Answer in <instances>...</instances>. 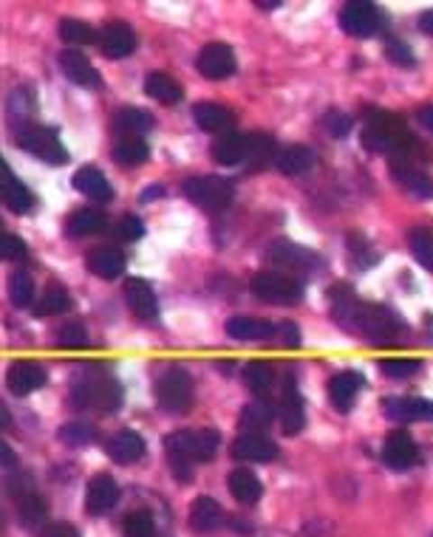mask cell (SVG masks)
Segmentation results:
<instances>
[{
  "label": "cell",
  "mask_w": 433,
  "mask_h": 537,
  "mask_svg": "<svg viewBox=\"0 0 433 537\" xmlns=\"http://www.w3.org/2000/svg\"><path fill=\"white\" fill-rule=\"evenodd\" d=\"M106 450L116 464H136L144 456V439L134 430H122L108 439Z\"/></svg>",
  "instance_id": "obj_22"
},
{
  "label": "cell",
  "mask_w": 433,
  "mask_h": 537,
  "mask_svg": "<svg viewBox=\"0 0 433 537\" xmlns=\"http://www.w3.org/2000/svg\"><path fill=\"white\" fill-rule=\"evenodd\" d=\"M388 173H391V178H394L408 196H414V198H433V178L428 173H422L417 164L394 159V161L388 164Z\"/></svg>",
  "instance_id": "obj_12"
},
{
  "label": "cell",
  "mask_w": 433,
  "mask_h": 537,
  "mask_svg": "<svg viewBox=\"0 0 433 537\" xmlns=\"http://www.w3.org/2000/svg\"><path fill=\"white\" fill-rule=\"evenodd\" d=\"M224 328H226V334L235 340H263L275 332L266 320H255V317H233V320H226Z\"/></svg>",
  "instance_id": "obj_35"
},
{
  "label": "cell",
  "mask_w": 433,
  "mask_h": 537,
  "mask_svg": "<svg viewBox=\"0 0 433 537\" xmlns=\"http://www.w3.org/2000/svg\"><path fill=\"white\" fill-rule=\"evenodd\" d=\"M193 119H196V125L207 133L233 131V111L226 105H218V102H198L193 108Z\"/></svg>",
  "instance_id": "obj_21"
},
{
  "label": "cell",
  "mask_w": 433,
  "mask_h": 537,
  "mask_svg": "<svg viewBox=\"0 0 433 537\" xmlns=\"http://www.w3.org/2000/svg\"><path fill=\"white\" fill-rule=\"evenodd\" d=\"M278 456V444L272 439L261 436V432H244L233 441V459L238 461H255V464H263V461H272Z\"/></svg>",
  "instance_id": "obj_15"
},
{
  "label": "cell",
  "mask_w": 433,
  "mask_h": 537,
  "mask_svg": "<svg viewBox=\"0 0 433 537\" xmlns=\"http://www.w3.org/2000/svg\"><path fill=\"white\" fill-rule=\"evenodd\" d=\"M153 128V116L142 108H119L116 116H114V131L122 133V136H136V133H144Z\"/></svg>",
  "instance_id": "obj_34"
},
{
  "label": "cell",
  "mask_w": 433,
  "mask_h": 537,
  "mask_svg": "<svg viewBox=\"0 0 433 537\" xmlns=\"http://www.w3.org/2000/svg\"><path fill=\"white\" fill-rule=\"evenodd\" d=\"M419 122H422V128H425V131H430V133H433V105H428V108H422V111H419Z\"/></svg>",
  "instance_id": "obj_56"
},
{
  "label": "cell",
  "mask_w": 433,
  "mask_h": 537,
  "mask_svg": "<svg viewBox=\"0 0 433 537\" xmlns=\"http://www.w3.org/2000/svg\"><path fill=\"white\" fill-rule=\"evenodd\" d=\"M88 268H91V275H97L102 280H114L125 272V255L114 250V246H99V250H94L88 255Z\"/></svg>",
  "instance_id": "obj_26"
},
{
  "label": "cell",
  "mask_w": 433,
  "mask_h": 537,
  "mask_svg": "<svg viewBox=\"0 0 433 537\" xmlns=\"http://www.w3.org/2000/svg\"><path fill=\"white\" fill-rule=\"evenodd\" d=\"M408 250L425 268H430V272H433V232L430 230H422V226L410 230L408 232Z\"/></svg>",
  "instance_id": "obj_41"
},
{
  "label": "cell",
  "mask_w": 433,
  "mask_h": 537,
  "mask_svg": "<svg viewBox=\"0 0 433 537\" xmlns=\"http://www.w3.org/2000/svg\"><path fill=\"white\" fill-rule=\"evenodd\" d=\"M385 57L391 59V63L402 66V68L414 66V51H410L408 43H402V40H388V43H385Z\"/></svg>",
  "instance_id": "obj_50"
},
{
  "label": "cell",
  "mask_w": 433,
  "mask_h": 537,
  "mask_svg": "<svg viewBox=\"0 0 433 537\" xmlns=\"http://www.w3.org/2000/svg\"><path fill=\"white\" fill-rule=\"evenodd\" d=\"M148 153H151L148 144H144L139 136L119 139V141L114 144V150H111L114 161H116V164H125V168H136V164L148 161Z\"/></svg>",
  "instance_id": "obj_37"
},
{
  "label": "cell",
  "mask_w": 433,
  "mask_h": 537,
  "mask_svg": "<svg viewBox=\"0 0 433 537\" xmlns=\"http://www.w3.org/2000/svg\"><path fill=\"white\" fill-rule=\"evenodd\" d=\"M244 382H246V387H250L255 396H266L272 390V385H275V370H272L270 362L255 360L250 365H244Z\"/></svg>",
  "instance_id": "obj_36"
},
{
  "label": "cell",
  "mask_w": 433,
  "mask_h": 537,
  "mask_svg": "<svg viewBox=\"0 0 433 537\" xmlns=\"http://www.w3.org/2000/svg\"><path fill=\"white\" fill-rule=\"evenodd\" d=\"M419 29H422L425 34H430V37H433V9H430V12H425V14L419 17Z\"/></svg>",
  "instance_id": "obj_57"
},
{
  "label": "cell",
  "mask_w": 433,
  "mask_h": 537,
  "mask_svg": "<svg viewBox=\"0 0 433 537\" xmlns=\"http://www.w3.org/2000/svg\"><path fill=\"white\" fill-rule=\"evenodd\" d=\"M60 68H63V74L74 82V86H82V88L102 86V77L97 74V68L88 63V57L79 54L77 49H66L60 54Z\"/></svg>",
  "instance_id": "obj_17"
},
{
  "label": "cell",
  "mask_w": 433,
  "mask_h": 537,
  "mask_svg": "<svg viewBox=\"0 0 433 537\" xmlns=\"http://www.w3.org/2000/svg\"><path fill=\"white\" fill-rule=\"evenodd\" d=\"M122 532H125V537H156V523L151 518V512L136 509V512L125 514V521H122Z\"/></svg>",
  "instance_id": "obj_44"
},
{
  "label": "cell",
  "mask_w": 433,
  "mask_h": 537,
  "mask_svg": "<svg viewBox=\"0 0 433 537\" xmlns=\"http://www.w3.org/2000/svg\"><path fill=\"white\" fill-rule=\"evenodd\" d=\"M253 292H255L258 300L272 303V305H295V303L303 300L300 280L289 278L283 272H272V268H266V272H258L253 278Z\"/></svg>",
  "instance_id": "obj_6"
},
{
  "label": "cell",
  "mask_w": 433,
  "mask_h": 537,
  "mask_svg": "<svg viewBox=\"0 0 433 537\" xmlns=\"http://www.w3.org/2000/svg\"><path fill=\"white\" fill-rule=\"evenodd\" d=\"M40 537H79V532L71 523H66V521H54V523H49L43 532H40Z\"/></svg>",
  "instance_id": "obj_53"
},
{
  "label": "cell",
  "mask_w": 433,
  "mask_h": 537,
  "mask_svg": "<svg viewBox=\"0 0 433 537\" xmlns=\"http://www.w3.org/2000/svg\"><path fill=\"white\" fill-rule=\"evenodd\" d=\"M181 193L188 196L196 206L201 210H210V213H218V210H226V206L233 204V184L221 178V176H193L184 181Z\"/></svg>",
  "instance_id": "obj_4"
},
{
  "label": "cell",
  "mask_w": 433,
  "mask_h": 537,
  "mask_svg": "<svg viewBox=\"0 0 433 537\" xmlns=\"http://www.w3.org/2000/svg\"><path fill=\"white\" fill-rule=\"evenodd\" d=\"M114 235H116L119 241H139V238L144 235V223H142V218H136V215H125V218H122V221L114 226Z\"/></svg>",
  "instance_id": "obj_52"
},
{
  "label": "cell",
  "mask_w": 433,
  "mask_h": 537,
  "mask_svg": "<svg viewBox=\"0 0 433 537\" xmlns=\"http://www.w3.org/2000/svg\"><path fill=\"white\" fill-rule=\"evenodd\" d=\"M106 226L108 218L99 210H77L74 215H69V235H94L106 230Z\"/></svg>",
  "instance_id": "obj_38"
},
{
  "label": "cell",
  "mask_w": 433,
  "mask_h": 537,
  "mask_svg": "<svg viewBox=\"0 0 433 537\" xmlns=\"http://www.w3.org/2000/svg\"><path fill=\"white\" fill-rule=\"evenodd\" d=\"M360 387H363V374H357V370H340L328 382V399H332L337 410H348L355 396L360 394Z\"/></svg>",
  "instance_id": "obj_23"
},
{
  "label": "cell",
  "mask_w": 433,
  "mask_h": 537,
  "mask_svg": "<svg viewBox=\"0 0 433 537\" xmlns=\"http://www.w3.org/2000/svg\"><path fill=\"white\" fill-rule=\"evenodd\" d=\"M226 489H230L233 498L244 506H255L263 495V484L246 469H233L230 475H226Z\"/></svg>",
  "instance_id": "obj_24"
},
{
  "label": "cell",
  "mask_w": 433,
  "mask_h": 537,
  "mask_svg": "<svg viewBox=\"0 0 433 537\" xmlns=\"http://www.w3.org/2000/svg\"><path fill=\"white\" fill-rule=\"evenodd\" d=\"M352 116H348L345 111H328L323 116V128L328 131V136H335V139H343L348 136V131H352Z\"/></svg>",
  "instance_id": "obj_47"
},
{
  "label": "cell",
  "mask_w": 433,
  "mask_h": 537,
  "mask_svg": "<svg viewBox=\"0 0 433 537\" xmlns=\"http://www.w3.org/2000/svg\"><path fill=\"white\" fill-rule=\"evenodd\" d=\"M161 193H164L161 187H151V190L142 193V201H151V198H156V196H161Z\"/></svg>",
  "instance_id": "obj_58"
},
{
  "label": "cell",
  "mask_w": 433,
  "mask_h": 537,
  "mask_svg": "<svg viewBox=\"0 0 433 537\" xmlns=\"http://www.w3.org/2000/svg\"><path fill=\"white\" fill-rule=\"evenodd\" d=\"M119 501V487L111 475H97L86 487V509L91 514H106Z\"/></svg>",
  "instance_id": "obj_18"
},
{
  "label": "cell",
  "mask_w": 433,
  "mask_h": 537,
  "mask_svg": "<svg viewBox=\"0 0 433 537\" xmlns=\"http://www.w3.org/2000/svg\"><path fill=\"white\" fill-rule=\"evenodd\" d=\"M74 190L94 198V201H111V196H114L108 178L102 176V170H97V168H79L74 173Z\"/></svg>",
  "instance_id": "obj_28"
},
{
  "label": "cell",
  "mask_w": 433,
  "mask_h": 537,
  "mask_svg": "<svg viewBox=\"0 0 433 537\" xmlns=\"http://www.w3.org/2000/svg\"><path fill=\"white\" fill-rule=\"evenodd\" d=\"M382 413L391 422H417V396H385Z\"/></svg>",
  "instance_id": "obj_42"
},
{
  "label": "cell",
  "mask_w": 433,
  "mask_h": 537,
  "mask_svg": "<svg viewBox=\"0 0 433 537\" xmlns=\"http://www.w3.org/2000/svg\"><path fill=\"white\" fill-rule=\"evenodd\" d=\"M71 308V297L63 286H57V283H49L46 286V292L43 297H40L37 303V317H49V314H63Z\"/></svg>",
  "instance_id": "obj_39"
},
{
  "label": "cell",
  "mask_w": 433,
  "mask_h": 537,
  "mask_svg": "<svg viewBox=\"0 0 433 537\" xmlns=\"http://www.w3.org/2000/svg\"><path fill=\"white\" fill-rule=\"evenodd\" d=\"M32 114H34V94H32L29 88H17V91L9 96V116H12V122H14V128H17V131L23 128L20 122L29 119Z\"/></svg>",
  "instance_id": "obj_46"
},
{
  "label": "cell",
  "mask_w": 433,
  "mask_h": 537,
  "mask_svg": "<svg viewBox=\"0 0 433 537\" xmlns=\"http://www.w3.org/2000/svg\"><path fill=\"white\" fill-rule=\"evenodd\" d=\"M315 164V150L306 148V144H289V148L278 150L275 168L286 176H303L312 170Z\"/></svg>",
  "instance_id": "obj_25"
},
{
  "label": "cell",
  "mask_w": 433,
  "mask_h": 537,
  "mask_svg": "<svg viewBox=\"0 0 433 537\" xmlns=\"http://www.w3.org/2000/svg\"><path fill=\"white\" fill-rule=\"evenodd\" d=\"M60 37H63L66 43H71V46L99 43V34L88 23H82V20H71V17H66L63 23H60Z\"/></svg>",
  "instance_id": "obj_43"
},
{
  "label": "cell",
  "mask_w": 433,
  "mask_h": 537,
  "mask_svg": "<svg viewBox=\"0 0 433 537\" xmlns=\"http://www.w3.org/2000/svg\"><path fill=\"white\" fill-rule=\"evenodd\" d=\"M281 424L286 436H298L306 424V410H303V399L295 394V387H286V396L281 402Z\"/></svg>",
  "instance_id": "obj_33"
},
{
  "label": "cell",
  "mask_w": 433,
  "mask_h": 537,
  "mask_svg": "<svg viewBox=\"0 0 433 537\" xmlns=\"http://www.w3.org/2000/svg\"><path fill=\"white\" fill-rule=\"evenodd\" d=\"M125 303H128V308L139 320H156V314H159L153 288L144 283L142 278L125 280Z\"/></svg>",
  "instance_id": "obj_19"
},
{
  "label": "cell",
  "mask_w": 433,
  "mask_h": 537,
  "mask_svg": "<svg viewBox=\"0 0 433 537\" xmlns=\"http://www.w3.org/2000/svg\"><path fill=\"white\" fill-rule=\"evenodd\" d=\"M14 141H17L20 150H26V153H32V156H37L40 161H46V164H66V161H69V153H66V148H63V141H60L57 133L49 131V128L23 125V128L17 131Z\"/></svg>",
  "instance_id": "obj_7"
},
{
  "label": "cell",
  "mask_w": 433,
  "mask_h": 537,
  "mask_svg": "<svg viewBox=\"0 0 433 537\" xmlns=\"http://www.w3.org/2000/svg\"><path fill=\"white\" fill-rule=\"evenodd\" d=\"M278 159V144L270 133H250L246 136V164L253 170H263L266 164Z\"/></svg>",
  "instance_id": "obj_30"
},
{
  "label": "cell",
  "mask_w": 433,
  "mask_h": 537,
  "mask_svg": "<svg viewBox=\"0 0 433 537\" xmlns=\"http://www.w3.org/2000/svg\"><path fill=\"white\" fill-rule=\"evenodd\" d=\"M218 441H221V436L213 427L181 430V432H173V436L164 439V452H168V461H170L176 481L190 484L193 481V464L213 461Z\"/></svg>",
  "instance_id": "obj_2"
},
{
  "label": "cell",
  "mask_w": 433,
  "mask_h": 537,
  "mask_svg": "<svg viewBox=\"0 0 433 537\" xmlns=\"http://www.w3.org/2000/svg\"><path fill=\"white\" fill-rule=\"evenodd\" d=\"M266 260L278 268H286V272H292V275H306L309 268H315V263H318V258L312 252L303 250L298 243H289V241H275L270 246V252H266Z\"/></svg>",
  "instance_id": "obj_11"
},
{
  "label": "cell",
  "mask_w": 433,
  "mask_h": 537,
  "mask_svg": "<svg viewBox=\"0 0 433 537\" xmlns=\"http://www.w3.org/2000/svg\"><path fill=\"white\" fill-rule=\"evenodd\" d=\"M417 419L433 422V402H430V399H419V396H417Z\"/></svg>",
  "instance_id": "obj_55"
},
{
  "label": "cell",
  "mask_w": 433,
  "mask_h": 537,
  "mask_svg": "<svg viewBox=\"0 0 433 537\" xmlns=\"http://www.w3.org/2000/svg\"><path fill=\"white\" fill-rule=\"evenodd\" d=\"M156 402L164 413H184L193 405V379L184 368H168L156 379Z\"/></svg>",
  "instance_id": "obj_5"
},
{
  "label": "cell",
  "mask_w": 433,
  "mask_h": 537,
  "mask_svg": "<svg viewBox=\"0 0 433 537\" xmlns=\"http://www.w3.org/2000/svg\"><path fill=\"white\" fill-rule=\"evenodd\" d=\"M99 49L108 59H122L136 49V34L128 23H108L99 32Z\"/></svg>",
  "instance_id": "obj_16"
},
{
  "label": "cell",
  "mask_w": 433,
  "mask_h": 537,
  "mask_svg": "<svg viewBox=\"0 0 433 537\" xmlns=\"http://www.w3.org/2000/svg\"><path fill=\"white\" fill-rule=\"evenodd\" d=\"M144 91H148L151 99L161 102V105H176V102L181 99V86L164 71L148 74V79H144Z\"/></svg>",
  "instance_id": "obj_32"
},
{
  "label": "cell",
  "mask_w": 433,
  "mask_h": 537,
  "mask_svg": "<svg viewBox=\"0 0 433 537\" xmlns=\"http://www.w3.org/2000/svg\"><path fill=\"white\" fill-rule=\"evenodd\" d=\"M278 334L283 337V345L286 348H298L300 345V332L292 325V323H283V325H278Z\"/></svg>",
  "instance_id": "obj_54"
},
{
  "label": "cell",
  "mask_w": 433,
  "mask_h": 537,
  "mask_svg": "<svg viewBox=\"0 0 433 537\" xmlns=\"http://www.w3.org/2000/svg\"><path fill=\"white\" fill-rule=\"evenodd\" d=\"M213 159L224 168H233V164L246 161V136L226 131L213 141Z\"/></svg>",
  "instance_id": "obj_29"
},
{
  "label": "cell",
  "mask_w": 433,
  "mask_h": 537,
  "mask_svg": "<svg viewBox=\"0 0 433 537\" xmlns=\"http://www.w3.org/2000/svg\"><path fill=\"white\" fill-rule=\"evenodd\" d=\"M196 68L201 77L207 79H226L235 74V51L226 46V43H207L198 51L196 59Z\"/></svg>",
  "instance_id": "obj_9"
},
{
  "label": "cell",
  "mask_w": 433,
  "mask_h": 537,
  "mask_svg": "<svg viewBox=\"0 0 433 537\" xmlns=\"http://www.w3.org/2000/svg\"><path fill=\"white\" fill-rule=\"evenodd\" d=\"M340 26L352 37H374L382 26V14L374 4H345L340 12Z\"/></svg>",
  "instance_id": "obj_8"
},
{
  "label": "cell",
  "mask_w": 433,
  "mask_h": 537,
  "mask_svg": "<svg viewBox=\"0 0 433 537\" xmlns=\"http://www.w3.org/2000/svg\"><path fill=\"white\" fill-rule=\"evenodd\" d=\"M71 405L79 410L114 413L122 405V387L106 368H82L71 379Z\"/></svg>",
  "instance_id": "obj_3"
},
{
  "label": "cell",
  "mask_w": 433,
  "mask_h": 537,
  "mask_svg": "<svg viewBox=\"0 0 433 537\" xmlns=\"http://www.w3.org/2000/svg\"><path fill=\"white\" fill-rule=\"evenodd\" d=\"M94 439H97V432L86 422H66L63 427H60V441L69 444V447H86Z\"/></svg>",
  "instance_id": "obj_45"
},
{
  "label": "cell",
  "mask_w": 433,
  "mask_h": 537,
  "mask_svg": "<svg viewBox=\"0 0 433 537\" xmlns=\"http://www.w3.org/2000/svg\"><path fill=\"white\" fill-rule=\"evenodd\" d=\"M0 193H4V204L9 206L12 213L26 215V213L34 210V196H32V190L6 168V161H4V181H0Z\"/></svg>",
  "instance_id": "obj_20"
},
{
  "label": "cell",
  "mask_w": 433,
  "mask_h": 537,
  "mask_svg": "<svg viewBox=\"0 0 433 537\" xmlns=\"http://www.w3.org/2000/svg\"><path fill=\"white\" fill-rule=\"evenodd\" d=\"M9 492L14 495V506H17V514H20V523L29 526V529H37L40 523L46 521V504L32 489V481L12 478L9 481Z\"/></svg>",
  "instance_id": "obj_10"
},
{
  "label": "cell",
  "mask_w": 433,
  "mask_h": 537,
  "mask_svg": "<svg viewBox=\"0 0 433 537\" xmlns=\"http://www.w3.org/2000/svg\"><path fill=\"white\" fill-rule=\"evenodd\" d=\"M0 258L9 260V263H23L26 260V243L17 235L4 232V238H0Z\"/></svg>",
  "instance_id": "obj_49"
},
{
  "label": "cell",
  "mask_w": 433,
  "mask_h": 537,
  "mask_svg": "<svg viewBox=\"0 0 433 537\" xmlns=\"http://www.w3.org/2000/svg\"><path fill=\"white\" fill-rule=\"evenodd\" d=\"M380 370H382L385 377H397V379H402V377L417 374V370H419V362H417V360H382V362H380Z\"/></svg>",
  "instance_id": "obj_51"
},
{
  "label": "cell",
  "mask_w": 433,
  "mask_h": 537,
  "mask_svg": "<svg viewBox=\"0 0 433 537\" xmlns=\"http://www.w3.org/2000/svg\"><path fill=\"white\" fill-rule=\"evenodd\" d=\"M6 385L14 396H29V394H34V390H40L46 385V370H43V365L29 362V360L14 362L6 374Z\"/></svg>",
  "instance_id": "obj_14"
},
{
  "label": "cell",
  "mask_w": 433,
  "mask_h": 537,
  "mask_svg": "<svg viewBox=\"0 0 433 537\" xmlns=\"http://www.w3.org/2000/svg\"><path fill=\"white\" fill-rule=\"evenodd\" d=\"M275 416H278V410H275L272 402L255 399V402H250V405H246V407L241 410L238 424H241L244 432H261L263 427H270V424L275 422Z\"/></svg>",
  "instance_id": "obj_31"
},
{
  "label": "cell",
  "mask_w": 433,
  "mask_h": 537,
  "mask_svg": "<svg viewBox=\"0 0 433 537\" xmlns=\"http://www.w3.org/2000/svg\"><path fill=\"white\" fill-rule=\"evenodd\" d=\"M57 337H60V345L63 348H82L88 340V334H86V325H82L79 320H71V323H66L63 328L57 332Z\"/></svg>",
  "instance_id": "obj_48"
},
{
  "label": "cell",
  "mask_w": 433,
  "mask_h": 537,
  "mask_svg": "<svg viewBox=\"0 0 433 537\" xmlns=\"http://www.w3.org/2000/svg\"><path fill=\"white\" fill-rule=\"evenodd\" d=\"M224 523V509L218 506V501L207 498V495H201V498L193 501L190 506V526L201 534L216 532Z\"/></svg>",
  "instance_id": "obj_27"
},
{
  "label": "cell",
  "mask_w": 433,
  "mask_h": 537,
  "mask_svg": "<svg viewBox=\"0 0 433 537\" xmlns=\"http://www.w3.org/2000/svg\"><path fill=\"white\" fill-rule=\"evenodd\" d=\"M360 141L371 153H391L394 159L410 161V164H414V159L430 161V153L425 144L419 139H414V133H408L405 122L400 116L388 114V111H368Z\"/></svg>",
  "instance_id": "obj_1"
},
{
  "label": "cell",
  "mask_w": 433,
  "mask_h": 537,
  "mask_svg": "<svg viewBox=\"0 0 433 537\" xmlns=\"http://www.w3.org/2000/svg\"><path fill=\"white\" fill-rule=\"evenodd\" d=\"M382 461H385V467L397 469V472L414 467V461H417V444H414V439H410L405 430L388 432L385 441H382Z\"/></svg>",
  "instance_id": "obj_13"
},
{
  "label": "cell",
  "mask_w": 433,
  "mask_h": 537,
  "mask_svg": "<svg viewBox=\"0 0 433 537\" xmlns=\"http://www.w3.org/2000/svg\"><path fill=\"white\" fill-rule=\"evenodd\" d=\"M9 297L17 308H29L34 303V280L26 268H14L9 278Z\"/></svg>",
  "instance_id": "obj_40"
}]
</instances>
